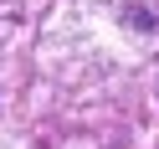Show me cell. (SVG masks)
I'll use <instances>...</instances> for the list:
<instances>
[]
</instances>
